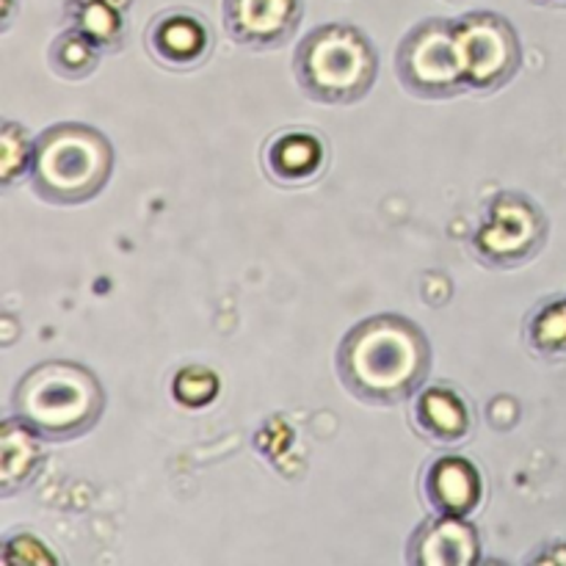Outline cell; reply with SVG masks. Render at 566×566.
<instances>
[{"mask_svg": "<svg viewBox=\"0 0 566 566\" xmlns=\"http://www.w3.org/2000/svg\"><path fill=\"white\" fill-rule=\"evenodd\" d=\"M434 352L420 324L398 313L368 315L343 335L335 374L348 396L368 407L412 401L429 381Z\"/></svg>", "mask_w": 566, "mask_h": 566, "instance_id": "1", "label": "cell"}, {"mask_svg": "<svg viewBox=\"0 0 566 566\" xmlns=\"http://www.w3.org/2000/svg\"><path fill=\"white\" fill-rule=\"evenodd\" d=\"M108 407L103 381L92 368L70 359L33 365L11 392V415L25 420L44 442H75L86 437Z\"/></svg>", "mask_w": 566, "mask_h": 566, "instance_id": "2", "label": "cell"}, {"mask_svg": "<svg viewBox=\"0 0 566 566\" xmlns=\"http://www.w3.org/2000/svg\"><path fill=\"white\" fill-rule=\"evenodd\" d=\"M114 142L86 122H55L33 138L31 188L36 199L59 208L86 205L114 177Z\"/></svg>", "mask_w": 566, "mask_h": 566, "instance_id": "3", "label": "cell"}, {"mask_svg": "<svg viewBox=\"0 0 566 566\" xmlns=\"http://www.w3.org/2000/svg\"><path fill=\"white\" fill-rule=\"evenodd\" d=\"M379 50L352 22H324L293 50V77L304 97L318 105L363 103L379 81Z\"/></svg>", "mask_w": 566, "mask_h": 566, "instance_id": "4", "label": "cell"}, {"mask_svg": "<svg viewBox=\"0 0 566 566\" xmlns=\"http://www.w3.org/2000/svg\"><path fill=\"white\" fill-rule=\"evenodd\" d=\"M551 219L545 208L517 188H506L486 199L484 213L470 235L475 263L495 271H514L534 263L547 247Z\"/></svg>", "mask_w": 566, "mask_h": 566, "instance_id": "5", "label": "cell"}, {"mask_svg": "<svg viewBox=\"0 0 566 566\" xmlns=\"http://www.w3.org/2000/svg\"><path fill=\"white\" fill-rule=\"evenodd\" d=\"M396 75L412 97L440 103L470 92L451 17L415 22L396 48Z\"/></svg>", "mask_w": 566, "mask_h": 566, "instance_id": "6", "label": "cell"}, {"mask_svg": "<svg viewBox=\"0 0 566 566\" xmlns=\"http://www.w3.org/2000/svg\"><path fill=\"white\" fill-rule=\"evenodd\" d=\"M453 33L470 92H501L523 70V42L509 17L484 9L468 11L453 17Z\"/></svg>", "mask_w": 566, "mask_h": 566, "instance_id": "7", "label": "cell"}, {"mask_svg": "<svg viewBox=\"0 0 566 566\" xmlns=\"http://www.w3.org/2000/svg\"><path fill=\"white\" fill-rule=\"evenodd\" d=\"M216 33L199 11L171 6L155 14L144 31V50L169 72H191L210 59Z\"/></svg>", "mask_w": 566, "mask_h": 566, "instance_id": "8", "label": "cell"}, {"mask_svg": "<svg viewBox=\"0 0 566 566\" xmlns=\"http://www.w3.org/2000/svg\"><path fill=\"white\" fill-rule=\"evenodd\" d=\"M224 31L238 48H285L304 20V0H224Z\"/></svg>", "mask_w": 566, "mask_h": 566, "instance_id": "9", "label": "cell"}, {"mask_svg": "<svg viewBox=\"0 0 566 566\" xmlns=\"http://www.w3.org/2000/svg\"><path fill=\"white\" fill-rule=\"evenodd\" d=\"M260 160H263V171L271 182L287 188V191H298L324 177L332 160V149L318 130L293 125L276 130L263 144Z\"/></svg>", "mask_w": 566, "mask_h": 566, "instance_id": "10", "label": "cell"}, {"mask_svg": "<svg viewBox=\"0 0 566 566\" xmlns=\"http://www.w3.org/2000/svg\"><path fill=\"white\" fill-rule=\"evenodd\" d=\"M409 423L429 446L457 448L475 434V407L459 387L437 381L415 392Z\"/></svg>", "mask_w": 566, "mask_h": 566, "instance_id": "11", "label": "cell"}, {"mask_svg": "<svg viewBox=\"0 0 566 566\" xmlns=\"http://www.w3.org/2000/svg\"><path fill=\"white\" fill-rule=\"evenodd\" d=\"M420 495L434 514L473 517L486 495L484 475L473 459L462 453H442L420 470Z\"/></svg>", "mask_w": 566, "mask_h": 566, "instance_id": "12", "label": "cell"}, {"mask_svg": "<svg viewBox=\"0 0 566 566\" xmlns=\"http://www.w3.org/2000/svg\"><path fill=\"white\" fill-rule=\"evenodd\" d=\"M403 558L409 566H475L484 562V545L470 517L431 512L409 534Z\"/></svg>", "mask_w": 566, "mask_h": 566, "instance_id": "13", "label": "cell"}, {"mask_svg": "<svg viewBox=\"0 0 566 566\" xmlns=\"http://www.w3.org/2000/svg\"><path fill=\"white\" fill-rule=\"evenodd\" d=\"M42 442V437L17 415L3 420L0 426V497L20 495L36 481L48 462Z\"/></svg>", "mask_w": 566, "mask_h": 566, "instance_id": "14", "label": "cell"}, {"mask_svg": "<svg viewBox=\"0 0 566 566\" xmlns=\"http://www.w3.org/2000/svg\"><path fill=\"white\" fill-rule=\"evenodd\" d=\"M136 0H66L64 22L92 39L103 53H119L125 44Z\"/></svg>", "mask_w": 566, "mask_h": 566, "instance_id": "15", "label": "cell"}, {"mask_svg": "<svg viewBox=\"0 0 566 566\" xmlns=\"http://www.w3.org/2000/svg\"><path fill=\"white\" fill-rule=\"evenodd\" d=\"M523 340L539 359H547V363L566 359V296L539 298L528 310Z\"/></svg>", "mask_w": 566, "mask_h": 566, "instance_id": "16", "label": "cell"}, {"mask_svg": "<svg viewBox=\"0 0 566 566\" xmlns=\"http://www.w3.org/2000/svg\"><path fill=\"white\" fill-rule=\"evenodd\" d=\"M99 55H103V50H99L92 39H86L81 31L66 25L64 31L50 42L48 66L53 70V75L61 77V81L77 83L86 81V77L97 70Z\"/></svg>", "mask_w": 566, "mask_h": 566, "instance_id": "17", "label": "cell"}, {"mask_svg": "<svg viewBox=\"0 0 566 566\" xmlns=\"http://www.w3.org/2000/svg\"><path fill=\"white\" fill-rule=\"evenodd\" d=\"M33 169V138L20 122L6 119L0 125V188L6 193L31 177Z\"/></svg>", "mask_w": 566, "mask_h": 566, "instance_id": "18", "label": "cell"}, {"mask_svg": "<svg viewBox=\"0 0 566 566\" xmlns=\"http://www.w3.org/2000/svg\"><path fill=\"white\" fill-rule=\"evenodd\" d=\"M221 381L205 365H186L171 379V398L186 409H205L219 398Z\"/></svg>", "mask_w": 566, "mask_h": 566, "instance_id": "19", "label": "cell"}, {"mask_svg": "<svg viewBox=\"0 0 566 566\" xmlns=\"http://www.w3.org/2000/svg\"><path fill=\"white\" fill-rule=\"evenodd\" d=\"M3 564H53L55 556L31 534H11L3 539L0 551Z\"/></svg>", "mask_w": 566, "mask_h": 566, "instance_id": "20", "label": "cell"}, {"mask_svg": "<svg viewBox=\"0 0 566 566\" xmlns=\"http://www.w3.org/2000/svg\"><path fill=\"white\" fill-rule=\"evenodd\" d=\"M523 564H566V539L542 542L523 558Z\"/></svg>", "mask_w": 566, "mask_h": 566, "instance_id": "21", "label": "cell"}, {"mask_svg": "<svg viewBox=\"0 0 566 566\" xmlns=\"http://www.w3.org/2000/svg\"><path fill=\"white\" fill-rule=\"evenodd\" d=\"M6 11H3V31L11 25V17H14V0H3Z\"/></svg>", "mask_w": 566, "mask_h": 566, "instance_id": "22", "label": "cell"}, {"mask_svg": "<svg viewBox=\"0 0 566 566\" xmlns=\"http://www.w3.org/2000/svg\"><path fill=\"white\" fill-rule=\"evenodd\" d=\"M531 3H536V6H547V9H564L566 0H531Z\"/></svg>", "mask_w": 566, "mask_h": 566, "instance_id": "23", "label": "cell"}]
</instances>
